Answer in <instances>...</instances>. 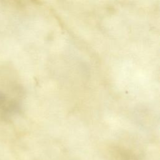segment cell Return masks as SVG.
I'll use <instances>...</instances> for the list:
<instances>
[{"label":"cell","instance_id":"1","mask_svg":"<svg viewBox=\"0 0 160 160\" xmlns=\"http://www.w3.org/2000/svg\"><path fill=\"white\" fill-rule=\"evenodd\" d=\"M23 92L17 82L0 78V121L8 122L18 115L22 106Z\"/></svg>","mask_w":160,"mask_h":160}]
</instances>
